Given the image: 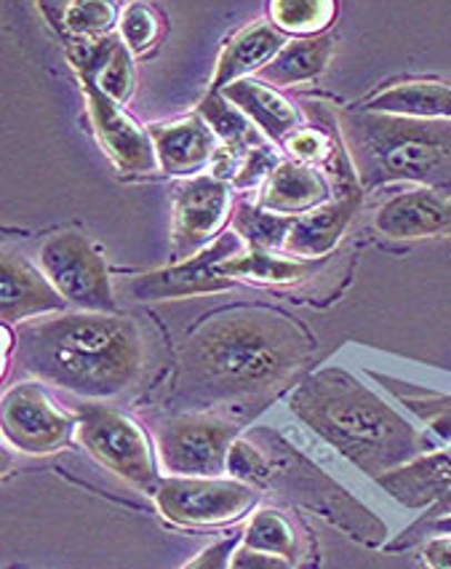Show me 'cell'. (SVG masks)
<instances>
[{"label": "cell", "mask_w": 451, "mask_h": 569, "mask_svg": "<svg viewBox=\"0 0 451 569\" xmlns=\"http://www.w3.org/2000/svg\"><path fill=\"white\" fill-rule=\"evenodd\" d=\"M310 353V335L262 308L224 310L192 329L179 350V396L201 403L262 399L287 386Z\"/></svg>", "instance_id": "1"}, {"label": "cell", "mask_w": 451, "mask_h": 569, "mask_svg": "<svg viewBox=\"0 0 451 569\" xmlns=\"http://www.w3.org/2000/svg\"><path fill=\"white\" fill-rule=\"evenodd\" d=\"M142 359L137 323L118 313L72 310L19 332L24 372L91 401L126 393L142 372Z\"/></svg>", "instance_id": "2"}, {"label": "cell", "mask_w": 451, "mask_h": 569, "mask_svg": "<svg viewBox=\"0 0 451 569\" xmlns=\"http://www.w3.org/2000/svg\"><path fill=\"white\" fill-rule=\"evenodd\" d=\"M291 412L369 479L428 452L424 436L380 393L340 367L318 369L291 393Z\"/></svg>", "instance_id": "3"}, {"label": "cell", "mask_w": 451, "mask_h": 569, "mask_svg": "<svg viewBox=\"0 0 451 569\" xmlns=\"http://www.w3.org/2000/svg\"><path fill=\"white\" fill-rule=\"evenodd\" d=\"M348 139L353 142L358 161H363V158L369 161L371 171H367V174L371 182H451L449 123L363 110L350 118Z\"/></svg>", "instance_id": "4"}, {"label": "cell", "mask_w": 451, "mask_h": 569, "mask_svg": "<svg viewBox=\"0 0 451 569\" xmlns=\"http://www.w3.org/2000/svg\"><path fill=\"white\" fill-rule=\"evenodd\" d=\"M76 441L104 471L116 473L139 492L156 495L163 476L161 462L142 426L129 415L89 399L78 407Z\"/></svg>", "instance_id": "5"}, {"label": "cell", "mask_w": 451, "mask_h": 569, "mask_svg": "<svg viewBox=\"0 0 451 569\" xmlns=\"http://www.w3.org/2000/svg\"><path fill=\"white\" fill-rule=\"evenodd\" d=\"M156 506L169 525L184 529L224 527L243 519L257 502V489L233 476H161Z\"/></svg>", "instance_id": "6"}, {"label": "cell", "mask_w": 451, "mask_h": 569, "mask_svg": "<svg viewBox=\"0 0 451 569\" xmlns=\"http://www.w3.org/2000/svg\"><path fill=\"white\" fill-rule=\"evenodd\" d=\"M38 264L76 310L118 313L110 270L102 251L78 230L54 233L41 247Z\"/></svg>", "instance_id": "7"}, {"label": "cell", "mask_w": 451, "mask_h": 569, "mask_svg": "<svg viewBox=\"0 0 451 569\" xmlns=\"http://www.w3.org/2000/svg\"><path fill=\"white\" fill-rule=\"evenodd\" d=\"M235 439L238 428L222 417L174 415L156 431L158 462L166 476H224Z\"/></svg>", "instance_id": "8"}, {"label": "cell", "mask_w": 451, "mask_h": 569, "mask_svg": "<svg viewBox=\"0 0 451 569\" xmlns=\"http://www.w3.org/2000/svg\"><path fill=\"white\" fill-rule=\"evenodd\" d=\"M3 439L24 455H51L78 433V412H64L38 382H19L0 401Z\"/></svg>", "instance_id": "9"}, {"label": "cell", "mask_w": 451, "mask_h": 569, "mask_svg": "<svg viewBox=\"0 0 451 569\" xmlns=\"http://www.w3.org/2000/svg\"><path fill=\"white\" fill-rule=\"evenodd\" d=\"M249 243L241 233H222L209 247L192 254L190 260L174 262L169 268L152 270L134 278L129 283V295L137 297L139 302L156 300H184V297L214 295L233 287V278L219 273V264L230 257L247 251Z\"/></svg>", "instance_id": "10"}, {"label": "cell", "mask_w": 451, "mask_h": 569, "mask_svg": "<svg viewBox=\"0 0 451 569\" xmlns=\"http://www.w3.org/2000/svg\"><path fill=\"white\" fill-rule=\"evenodd\" d=\"M233 211L230 182L217 174L182 177L174 184V228H171V254L177 262L209 247L222 233Z\"/></svg>", "instance_id": "11"}, {"label": "cell", "mask_w": 451, "mask_h": 569, "mask_svg": "<svg viewBox=\"0 0 451 569\" xmlns=\"http://www.w3.org/2000/svg\"><path fill=\"white\" fill-rule=\"evenodd\" d=\"M91 126L99 144L123 174H156L161 171L150 126H142L126 112V104L104 94L97 83L81 81Z\"/></svg>", "instance_id": "12"}, {"label": "cell", "mask_w": 451, "mask_h": 569, "mask_svg": "<svg viewBox=\"0 0 451 569\" xmlns=\"http://www.w3.org/2000/svg\"><path fill=\"white\" fill-rule=\"evenodd\" d=\"M64 308H68V300L57 292L43 270L6 251L0 260V319L6 327L36 319V316L62 313Z\"/></svg>", "instance_id": "13"}, {"label": "cell", "mask_w": 451, "mask_h": 569, "mask_svg": "<svg viewBox=\"0 0 451 569\" xmlns=\"http://www.w3.org/2000/svg\"><path fill=\"white\" fill-rule=\"evenodd\" d=\"M68 57L81 81L97 83L116 102L129 104L137 89V70L134 54H131L129 46L121 38L104 36L94 38V41L72 38Z\"/></svg>", "instance_id": "14"}, {"label": "cell", "mask_w": 451, "mask_h": 569, "mask_svg": "<svg viewBox=\"0 0 451 569\" xmlns=\"http://www.w3.org/2000/svg\"><path fill=\"white\" fill-rule=\"evenodd\" d=\"M358 207H361V196L353 190V193L331 198V201L304 211V214L291 217L283 254L308 262L327 257L342 241L344 230L350 228V222L358 214Z\"/></svg>", "instance_id": "15"}, {"label": "cell", "mask_w": 451, "mask_h": 569, "mask_svg": "<svg viewBox=\"0 0 451 569\" xmlns=\"http://www.w3.org/2000/svg\"><path fill=\"white\" fill-rule=\"evenodd\" d=\"M152 142H156L158 163L163 174L171 177H196L214 161L219 139L203 116H188L179 121L150 126Z\"/></svg>", "instance_id": "16"}, {"label": "cell", "mask_w": 451, "mask_h": 569, "mask_svg": "<svg viewBox=\"0 0 451 569\" xmlns=\"http://www.w3.org/2000/svg\"><path fill=\"white\" fill-rule=\"evenodd\" d=\"M374 228L388 238L451 236V198L430 188L401 193L377 211Z\"/></svg>", "instance_id": "17"}, {"label": "cell", "mask_w": 451, "mask_h": 569, "mask_svg": "<svg viewBox=\"0 0 451 569\" xmlns=\"http://www.w3.org/2000/svg\"><path fill=\"white\" fill-rule=\"evenodd\" d=\"M374 481L403 508H433L451 492V455L422 452Z\"/></svg>", "instance_id": "18"}, {"label": "cell", "mask_w": 451, "mask_h": 569, "mask_svg": "<svg viewBox=\"0 0 451 569\" xmlns=\"http://www.w3.org/2000/svg\"><path fill=\"white\" fill-rule=\"evenodd\" d=\"M327 201H331L329 177L318 167L289 158V161H281V167L260 188L257 207L273 211V214L297 217Z\"/></svg>", "instance_id": "19"}, {"label": "cell", "mask_w": 451, "mask_h": 569, "mask_svg": "<svg viewBox=\"0 0 451 569\" xmlns=\"http://www.w3.org/2000/svg\"><path fill=\"white\" fill-rule=\"evenodd\" d=\"M222 94L238 104L249 116V121L262 131L270 142L287 144V139L304 126V116L294 102H289L275 86L260 78H241V81L224 86Z\"/></svg>", "instance_id": "20"}, {"label": "cell", "mask_w": 451, "mask_h": 569, "mask_svg": "<svg viewBox=\"0 0 451 569\" xmlns=\"http://www.w3.org/2000/svg\"><path fill=\"white\" fill-rule=\"evenodd\" d=\"M283 46H287V41H283V32L275 24H249V28L235 32L222 49L209 89L222 91L224 86L249 78L251 72H260Z\"/></svg>", "instance_id": "21"}, {"label": "cell", "mask_w": 451, "mask_h": 569, "mask_svg": "<svg viewBox=\"0 0 451 569\" xmlns=\"http://www.w3.org/2000/svg\"><path fill=\"white\" fill-rule=\"evenodd\" d=\"M367 110L384 116L420 118V121H451V86L435 81L398 83L367 102Z\"/></svg>", "instance_id": "22"}, {"label": "cell", "mask_w": 451, "mask_h": 569, "mask_svg": "<svg viewBox=\"0 0 451 569\" xmlns=\"http://www.w3.org/2000/svg\"><path fill=\"white\" fill-rule=\"evenodd\" d=\"M331 51H334V43L323 36L294 38V41H287V46L257 72V78L275 86V89L313 81L327 70Z\"/></svg>", "instance_id": "23"}, {"label": "cell", "mask_w": 451, "mask_h": 569, "mask_svg": "<svg viewBox=\"0 0 451 569\" xmlns=\"http://www.w3.org/2000/svg\"><path fill=\"white\" fill-rule=\"evenodd\" d=\"M219 273L233 278V281L291 287V283H300L310 276V264L308 260H297V257L283 254V251L249 247L241 254L219 264Z\"/></svg>", "instance_id": "24"}, {"label": "cell", "mask_w": 451, "mask_h": 569, "mask_svg": "<svg viewBox=\"0 0 451 569\" xmlns=\"http://www.w3.org/2000/svg\"><path fill=\"white\" fill-rule=\"evenodd\" d=\"M337 0H270V22L283 36L313 38L334 24Z\"/></svg>", "instance_id": "25"}, {"label": "cell", "mask_w": 451, "mask_h": 569, "mask_svg": "<svg viewBox=\"0 0 451 569\" xmlns=\"http://www.w3.org/2000/svg\"><path fill=\"white\" fill-rule=\"evenodd\" d=\"M243 546L283 556L291 565H297V556H300V538H297L294 527L275 508H260L257 513H251L249 525L243 529Z\"/></svg>", "instance_id": "26"}, {"label": "cell", "mask_w": 451, "mask_h": 569, "mask_svg": "<svg viewBox=\"0 0 451 569\" xmlns=\"http://www.w3.org/2000/svg\"><path fill=\"white\" fill-rule=\"evenodd\" d=\"M198 116H203V121L211 126V131H214L222 144H247L251 139L264 137L262 131L249 121L247 112L230 102L222 91H209L201 102V108H198Z\"/></svg>", "instance_id": "27"}, {"label": "cell", "mask_w": 451, "mask_h": 569, "mask_svg": "<svg viewBox=\"0 0 451 569\" xmlns=\"http://www.w3.org/2000/svg\"><path fill=\"white\" fill-rule=\"evenodd\" d=\"M289 224L291 217L273 214V211L260 209L257 203L254 207H247V203H243V207L235 211V228L238 233L247 238L249 247L283 251Z\"/></svg>", "instance_id": "28"}, {"label": "cell", "mask_w": 451, "mask_h": 569, "mask_svg": "<svg viewBox=\"0 0 451 569\" xmlns=\"http://www.w3.org/2000/svg\"><path fill=\"white\" fill-rule=\"evenodd\" d=\"M281 153L270 142H264V137L251 139V142L238 148V163L230 184L238 190H251L262 188L268 182V177L281 167Z\"/></svg>", "instance_id": "29"}, {"label": "cell", "mask_w": 451, "mask_h": 569, "mask_svg": "<svg viewBox=\"0 0 451 569\" xmlns=\"http://www.w3.org/2000/svg\"><path fill=\"white\" fill-rule=\"evenodd\" d=\"M116 22H121V17L112 0H76L68 14V36L94 41L108 36Z\"/></svg>", "instance_id": "30"}, {"label": "cell", "mask_w": 451, "mask_h": 569, "mask_svg": "<svg viewBox=\"0 0 451 569\" xmlns=\"http://www.w3.org/2000/svg\"><path fill=\"white\" fill-rule=\"evenodd\" d=\"M283 148H287V153L294 158V161L310 163V167L337 169V158H342V150L334 148V142H331L327 131L308 129V126H302L297 134H291Z\"/></svg>", "instance_id": "31"}, {"label": "cell", "mask_w": 451, "mask_h": 569, "mask_svg": "<svg viewBox=\"0 0 451 569\" xmlns=\"http://www.w3.org/2000/svg\"><path fill=\"white\" fill-rule=\"evenodd\" d=\"M118 32H121V41L129 46L131 54L139 57L158 41V17L144 3H131L121 14Z\"/></svg>", "instance_id": "32"}, {"label": "cell", "mask_w": 451, "mask_h": 569, "mask_svg": "<svg viewBox=\"0 0 451 569\" xmlns=\"http://www.w3.org/2000/svg\"><path fill=\"white\" fill-rule=\"evenodd\" d=\"M273 468L264 460V455L247 439H235L233 447L228 452V476H233L238 481H247V485L257 487L264 485L270 479Z\"/></svg>", "instance_id": "33"}, {"label": "cell", "mask_w": 451, "mask_h": 569, "mask_svg": "<svg viewBox=\"0 0 451 569\" xmlns=\"http://www.w3.org/2000/svg\"><path fill=\"white\" fill-rule=\"evenodd\" d=\"M398 399L409 403L411 412L420 415L438 439L449 441L451 445V399H441V396H428V399H407V396H398Z\"/></svg>", "instance_id": "34"}, {"label": "cell", "mask_w": 451, "mask_h": 569, "mask_svg": "<svg viewBox=\"0 0 451 569\" xmlns=\"http://www.w3.org/2000/svg\"><path fill=\"white\" fill-rule=\"evenodd\" d=\"M241 542H243V535H235V538L211 542L209 548H203V551L198 553L196 559H190L184 567H188V569H222V567H230L235 548L241 546Z\"/></svg>", "instance_id": "35"}, {"label": "cell", "mask_w": 451, "mask_h": 569, "mask_svg": "<svg viewBox=\"0 0 451 569\" xmlns=\"http://www.w3.org/2000/svg\"><path fill=\"white\" fill-rule=\"evenodd\" d=\"M230 567H235V569H283V567H294V565H291L289 559H283V556L257 551V548H249L241 542V546L235 548Z\"/></svg>", "instance_id": "36"}, {"label": "cell", "mask_w": 451, "mask_h": 569, "mask_svg": "<svg viewBox=\"0 0 451 569\" xmlns=\"http://www.w3.org/2000/svg\"><path fill=\"white\" fill-rule=\"evenodd\" d=\"M36 3L46 22L51 24V30L57 36H68V14L76 0H36Z\"/></svg>", "instance_id": "37"}, {"label": "cell", "mask_w": 451, "mask_h": 569, "mask_svg": "<svg viewBox=\"0 0 451 569\" xmlns=\"http://www.w3.org/2000/svg\"><path fill=\"white\" fill-rule=\"evenodd\" d=\"M422 559L428 567L451 569V535H443V538L430 540L428 546L422 548Z\"/></svg>", "instance_id": "38"}, {"label": "cell", "mask_w": 451, "mask_h": 569, "mask_svg": "<svg viewBox=\"0 0 451 569\" xmlns=\"http://www.w3.org/2000/svg\"><path fill=\"white\" fill-rule=\"evenodd\" d=\"M430 529L438 535H451V513L447 516H435V519H430Z\"/></svg>", "instance_id": "39"}, {"label": "cell", "mask_w": 451, "mask_h": 569, "mask_svg": "<svg viewBox=\"0 0 451 569\" xmlns=\"http://www.w3.org/2000/svg\"><path fill=\"white\" fill-rule=\"evenodd\" d=\"M447 513H451V492L441 502H435L433 511H430V519H435V516H447Z\"/></svg>", "instance_id": "40"}]
</instances>
